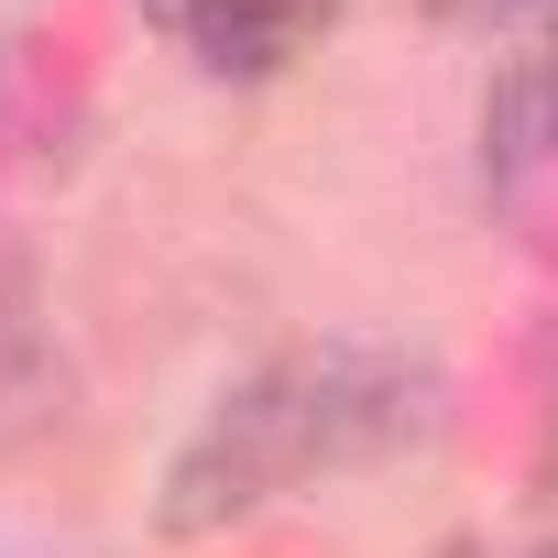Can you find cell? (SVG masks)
<instances>
[{
    "instance_id": "cell-1",
    "label": "cell",
    "mask_w": 558,
    "mask_h": 558,
    "mask_svg": "<svg viewBox=\"0 0 558 558\" xmlns=\"http://www.w3.org/2000/svg\"><path fill=\"white\" fill-rule=\"evenodd\" d=\"M438 416V384L427 362H395V351H351V340H318V351H286L241 373L208 427L165 460V493H154V525L165 536H208V525H241L263 514L274 493H296L307 471H340V460H384L405 438H427Z\"/></svg>"
},
{
    "instance_id": "cell-2",
    "label": "cell",
    "mask_w": 558,
    "mask_h": 558,
    "mask_svg": "<svg viewBox=\"0 0 558 558\" xmlns=\"http://www.w3.org/2000/svg\"><path fill=\"white\" fill-rule=\"evenodd\" d=\"M143 12L208 66V77H274L286 56H307L340 0H143Z\"/></svg>"
},
{
    "instance_id": "cell-3",
    "label": "cell",
    "mask_w": 558,
    "mask_h": 558,
    "mask_svg": "<svg viewBox=\"0 0 558 558\" xmlns=\"http://www.w3.org/2000/svg\"><path fill=\"white\" fill-rule=\"evenodd\" d=\"M482 165L493 175H536L558 165V34L504 56V77L482 88Z\"/></svg>"
},
{
    "instance_id": "cell-4",
    "label": "cell",
    "mask_w": 558,
    "mask_h": 558,
    "mask_svg": "<svg viewBox=\"0 0 558 558\" xmlns=\"http://www.w3.org/2000/svg\"><path fill=\"white\" fill-rule=\"evenodd\" d=\"M45 362V329H34V274L23 263H0V405H12Z\"/></svg>"
},
{
    "instance_id": "cell-5",
    "label": "cell",
    "mask_w": 558,
    "mask_h": 558,
    "mask_svg": "<svg viewBox=\"0 0 558 558\" xmlns=\"http://www.w3.org/2000/svg\"><path fill=\"white\" fill-rule=\"evenodd\" d=\"M449 23H514V12H536V0H438Z\"/></svg>"
},
{
    "instance_id": "cell-6",
    "label": "cell",
    "mask_w": 558,
    "mask_h": 558,
    "mask_svg": "<svg viewBox=\"0 0 558 558\" xmlns=\"http://www.w3.org/2000/svg\"><path fill=\"white\" fill-rule=\"evenodd\" d=\"M536 558H558V547H536Z\"/></svg>"
}]
</instances>
